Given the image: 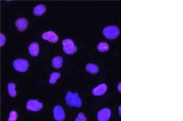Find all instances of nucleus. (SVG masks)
<instances>
[{"instance_id": "6ab92c4d", "label": "nucleus", "mask_w": 183, "mask_h": 121, "mask_svg": "<svg viewBox=\"0 0 183 121\" xmlns=\"http://www.w3.org/2000/svg\"><path fill=\"white\" fill-rule=\"evenodd\" d=\"M75 121H87V119L84 114L82 113H79L77 116V119Z\"/></svg>"}, {"instance_id": "ddd939ff", "label": "nucleus", "mask_w": 183, "mask_h": 121, "mask_svg": "<svg viewBox=\"0 0 183 121\" xmlns=\"http://www.w3.org/2000/svg\"><path fill=\"white\" fill-rule=\"evenodd\" d=\"M52 66L54 68L59 69L63 65V59L60 56L54 57L52 61Z\"/></svg>"}, {"instance_id": "9b49d317", "label": "nucleus", "mask_w": 183, "mask_h": 121, "mask_svg": "<svg viewBox=\"0 0 183 121\" xmlns=\"http://www.w3.org/2000/svg\"><path fill=\"white\" fill-rule=\"evenodd\" d=\"M40 48L39 44L37 42H33L29 47V53L31 56L36 57L39 55Z\"/></svg>"}, {"instance_id": "39448f33", "label": "nucleus", "mask_w": 183, "mask_h": 121, "mask_svg": "<svg viewBox=\"0 0 183 121\" xmlns=\"http://www.w3.org/2000/svg\"><path fill=\"white\" fill-rule=\"evenodd\" d=\"M43 104L38 100H29L26 103V108L31 111L37 112L42 109Z\"/></svg>"}, {"instance_id": "0eeeda50", "label": "nucleus", "mask_w": 183, "mask_h": 121, "mask_svg": "<svg viewBox=\"0 0 183 121\" xmlns=\"http://www.w3.org/2000/svg\"><path fill=\"white\" fill-rule=\"evenodd\" d=\"M42 37L44 40L53 43H56L59 40L58 36L53 31H50L45 32L43 33Z\"/></svg>"}, {"instance_id": "20e7f679", "label": "nucleus", "mask_w": 183, "mask_h": 121, "mask_svg": "<svg viewBox=\"0 0 183 121\" xmlns=\"http://www.w3.org/2000/svg\"><path fill=\"white\" fill-rule=\"evenodd\" d=\"M13 67L18 72H25L27 71L29 67L28 62L23 59H18L14 61Z\"/></svg>"}, {"instance_id": "f257e3e1", "label": "nucleus", "mask_w": 183, "mask_h": 121, "mask_svg": "<svg viewBox=\"0 0 183 121\" xmlns=\"http://www.w3.org/2000/svg\"><path fill=\"white\" fill-rule=\"evenodd\" d=\"M66 102L68 106L79 108L82 105V101L78 93L68 92L65 98Z\"/></svg>"}, {"instance_id": "9d476101", "label": "nucleus", "mask_w": 183, "mask_h": 121, "mask_svg": "<svg viewBox=\"0 0 183 121\" xmlns=\"http://www.w3.org/2000/svg\"><path fill=\"white\" fill-rule=\"evenodd\" d=\"M107 90V86L105 84H102L95 88L92 90V93L95 96H101L104 95Z\"/></svg>"}, {"instance_id": "aec40b11", "label": "nucleus", "mask_w": 183, "mask_h": 121, "mask_svg": "<svg viewBox=\"0 0 183 121\" xmlns=\"http://www.w3.org/2000/svg\"><path fill=\"white\" fill-rule=\"evenodd\" d=\"M6 41V37L5 36L3 33H1L0 35V45L1 46H3L5 43Z\"/></svg>"}, {"instance_id": "423d86ee", "label": "nucleus", "mask_w": 183, "mask_h": 121, "mask_svg": "<svg viewBox=\"0 0 183 121\" xmlns=\"http://www.w3.org/2000/svg\"><path fill=\"white\" fill-rule=\"evenodd\" d=\"M53 114L54 118L57 121H63L65 118L64 110L60 106H56L54 107Z\"/></svg>"}, {"instance_id": "f03ea898", "label": "nucleus", "mask_w": 183, "mask_h": 121, "mask_svg": "<svg viewBox=\"0 0 183 121\" xmlns=\"http://www.w3.org/2000/svg\"><path fill=\"white\" fill-rule=\"evenodd\" d=\"M103 34L106 39L113 40L116 39L120 35V30L116 26H106L103 31Z\"/></svg>"}, {"instance_id": "a211bd4d", "label": "nucleus", "mask_w": 183, "mask_h": 121, "mask_svg": "<svg viewBox=\"0 0 183 121\" xmlns=\"http://www.w3.org/2000/svg\"><path fill=\"white\" fill-rule=\"evenodd\" d=\"M18 117V114L17 112L13 110L10 113L8 119L9 121H15L17 120Z\"/></svg>"}, {"instance_id": "f8f14e48", "label": "nucleus", "mask_w": 183, "mask_h": 121, "mask_svg": "<svg viewBox=\"0 0 183 121\" xmlns=\"http://www.w3.org/2000/svg\"><path fill=\"white\" fill-rule=\"evenodd\" d=\"M46 11V7L43 5L40 4L37 5L34 8L33 13L35 16H40L43 14Z\"/></svg>"}, {"instance_id": "2eb2a0df", "label": "nucleus", "mask_w": 183, "mask_h": 121, "mask_svg": "<svg viewBox=\"0 0 183 121\" xmlns=\"http://www.w3.org/2000/svg\"><path fill=\"white\" fill-rule=\"evenodd\" d=\"M16 85L13 83H10L8 85V90L9 95L12 97H15L17 95V92L16 90Z\"/></svg>"}, {"instance_id": "1a4fd4ad", "label": "nucleus", "mask_w": 183, "mask_h": 121, "mask_svg": "<svg viewBox=\"0 0 183 121\" xmlns=\"http://www.w3.org/2000/svg\"><path fill=\"white\" fill-rule=\"evenodd\" d=\"M29 25V22L25 18H18L15 22V25L20 32H23L27 29Z\"/></svg>"}, {"instance_id": "7ed1b4c3", "label": "nucleus", "mask_w": 183, "mask_h": 121, "mask_svg": "<svg viewBox=\"0 0 183 121\" xmlns=\"http://www.w3.org/2000/svg\"><path fill=\"white\" fill-rule=\"evenodd\" d=\"M62 44L63 46L64 51L68 54H73L77 51V47L71 39H64L62 41Z\"/></svg>"}, {"instance_id": "6e6552de", "label": "nucleus", "mask_w": 183, "mask_h": 121, "mask_svg": "<svg viewBox=\"0 0 183 121\" xmlns=\"http://www.w3.org/2000/svg\"><path fill=\"white\" fill-rule=\"evenodd\" d=\"M111 112L110 109L105 108L100 110L97 115V119L98 121H108L111 117Z\"/></svg>"}, {"instance_id": "f3484780", "label": "nucleus", "mask_w": 183, "mask_h": 121, "mask_svg": "<svg viewBox=\"0 0 183 121\" xmlns=\"http://www.w3.org/2000/svg\"><path fill=\"white\" fill-rule=\"evenodd\" d=\"M98 50L100 52L107 51L109 49V46L108 44L105 42H101L97 46Z\"/></svg>"}, {"instance_id": "dca6fc26", "label": "nucleus", "mask_w": 183, "mask_h": 121, "mask_svg": "<svg viewBox=\"0 0 183 121\" xmlns=\"http://www.w3.org/2000/svg\"><path fill=\"white\" fill-rule=\"evenodd\" d=\"M61 76V74L58 72L53 73L50 77L49 83L51 84H54L57 81Z\"/></svg>"}, {"instance_id": "4468645a", "label": "nucleus", "mask_w": 183, "mask_h": 121, "mask_svg": "<svg viewBox=\"0 0 183 121\" xmlns=\"http://www.w3.org/2000/svg\"><path fill=\"white\" fill-rule=\"evenodd\" d=\"M85 68L88 72L92 74L97 73L99 70V69L97 66L95 64H91V63L87 64Z\"/></svg>"}]
</instances>
